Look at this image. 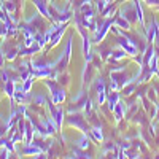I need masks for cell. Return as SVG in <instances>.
<instances>
[{"label": "cell", "mask_w": 159, "mask_h": 159, "mask_svg": "<svg viewBox=\"0 0 159 159\" xmlns=\"http://www.w3.org/2000/svg\"><path fill=\"white\" fill-rule=\"evenodd\" d=\"M107 5H108V3H107V0H97V3H96V10L102 13L105 8H107Z\"/></svg>", "instance_id": "cell-24"}, {"label": "cell", "mask_w": 159, "mask_h": 159, "mask_svg": "<svg viewBox=\"0 0 159 159\" xmlns=\"http://www.w3.org/2000/svg\"><path fill=\"white\" fill-rule=\"evenodd\" d=\"M127 56V52L123 49V48H119V49H116V51H113L111 52V57H110V62H116V61H121V59H124Z\"/></svg>", "instance_id": "cell-17"}, {"label": "cell", "mask_w": 159, "mask_h": 159, "mask_svg": "<svg viewBox=\"0 0 159 159\" xmlns=\"http://www.w3.org/2000/svg\"><path fill=\"white\" fill-rule=\"evenodd\" d=\"M34 2V5H35V8L38 10V13L42 15L43 18H48V19H52V15H51V10H49V7H48V0H32Z\"/></svg>", "instance_id": "cell-7"}, {"label": "cell", "mask_w": 159, "mask_h": 159, "mask_svg": "<svg viewBox=\"0 0 159 159\" xmlns=\"http://www.w3.org/2000/svg\"><path fill=\"white\" fill-rule=\"evenodd\" d=\"M157 37H159V24H157V21L153 18V19H151V24L145 27V40H147L148 43H153Z\"/></svg>", "instance_id": "cell-5"}, {"label": "cell", "mask_w": 159, "mask_h": 159, "mask_svg": "<svg viewBox=\"0 0 159 159\" xmlns=\"http://www.w3.org/2000/svg\"><path fill=\"white\" fill-rule=\"evenodd\" d=\"M119 88H121V86H119L116 81H113V80H111V83H110V91H119Z\"/></svg>", "instance_id": "cell-26"}, {"label": "cell", "mask_w": 159, "mask_h": 159, "mask_svg": "<svg viewBox=\"0 0 159 159\" xmlns=\"http://www.w3.org/2000/svg\"><path fill=\"white\" fill-rule=\"evenodd\" d=\"M65 29H67V22H61L59 29H57V32L54 34V37H52V40H51V42H49V45H48V49H49V48H54V46L59 43V40L62 38V35H64Z\"/></svg>", "instance_id": "cell-8"}, {"label": "cell", "mask_w": 159, "mask_h": 159, "mask_svg": "<svg viewBox=\"0 0 159 159\" xmlns=\"http://www.w3.org/2000/svg\"><path fill=\"white\" fill-rule=\"evenodd\" d=\"M115 2H116V0H115Z\"/></svg>", "instance_id": "cell-32"}, {"label": "cell", "mask_w": 159, "mask_h": 159, "mask_svg": "<svg viewBox=\"0 0 159 159\" xmlns=\"http://www.w3.org/2000/svg\"><path fill=\"white\" fill-rule=\"evenodd\" d=\"M111 24H113V19H110V18H103L102 24H99L97 30L94 32V42H96V43L102 42V40L105 38V35H107L108 30L111 29Z\"/></svg>", "instance_id": "cell-4"}, {"label": "cell", "mask_w": 159, "mask_h": 159, "mask_svg": "<svg viewBox=\"0 0 159 159\" xmlns=\"http://www.w3.org/2000/svg\"><path fill=\"white\" fill-rule=\"evenodd\" d=\"M89 137H86V134H83L80 137V140L76 142V148H81V150H88L89 148Z\"/></svg>", "instance_id": "cell-18"}, {"label": "cell", "mask_w": 159, "mask_h": 159, "mask_svg": "<svg viewBox=\"0 0 159 159\" xmlns=\"http://www.w3.org/2000/svg\"><path fill=\"white\" fill-rule=\"evenodd\" d=\"M5 52L2 51V48H0V67H3V64H5Z\"/></svg>", "instance_id": "cell-27"}, {"label": "cell", "mask_w": 159, "mask_h": 159, "mask_svg": "<svg viewBox=\"0 0 159 159\" xmlns=\"http://www.w3.org/2000/svg\"><path fill=\"white\" fill-rule=\"evenodd\" d=\"M92 76V67H91V62H86L84 64V70H83V81L84 83H89L91 81V78Z\"/></svg>", "instance_id": "cell-19"}, {"label": "cell", "mask_w": 159, "mask_h": 159, "mask_svg": "<svg viewBox=\"0 0 159 159\" xmlns=\"http://www.w3.org/2000/svg\"><path fill=\"white\" fill-rule=\"evenodd\" d=\"M113 24L115 25H118L119 29H124V30H130V22L126 19V18H123V16H115L113 18Z\"/></svg>", "instance_id": "cell-12"}, {"label": "cell", "mask_w": 159, "mask_h": 159, "mask_svg": "<svg viewBox=\"0 0 159 159\" xmlns=\"http://www.w3.org/2000/svg\"><path fill=\"white\" fill-rule=\"evenodd\" d=\"M121 100V97H119V94H118V91H111L110 94L107 96V107H108V110H111L113 111V108L116 107V103Z\"/></svg>", "instance_id": "cell-11"}, {"label": "cell", "mask_w": 159, "mask_h": 159, "mask_svg": "<svg viewBox=\"0 0 159 159\" xmlns=\"http://www.w3.org/2000/svg\"><path fill=\"white\" fill-rule=\"evenodd\" d=\"M135 3V15H137V22L145 27V18H143V8H142V2L140 0H134Z\"/></svg>", "instance_id": "cell-14"}, {"label": "cell", "mask_w": 159, "mask_h": 159, "mask_svg": "<svg viewBox=\"0 0 159 159\" xmlns=\"http://www.w3.org/2000/svg\"><path fill=\"white\" fill-rule=\"evenodd\" d=\"M19 54V48H11L5 52V59L7 61H15V57Z\"/></svg>", "instance_id": "cell-20"}, {"label": "cell", "mask_w": 159, "mask_h": 159, "mask_svg": "<svg viewBox=\"0 0 159 159\" xmlns=\"http://www.w3.org/2000/svg\"><path fill=\"white\" fill-rule=\"evenodd\" d=\"M32 102H34L35 105H45V103H46V97L42 96V94H35L34 99H32Z\"/></svg>", "instance_id": "cell-22"}, {"label": "cell", "mask_w": 159, "mask_h": 159, "mask_svg": "<svg viewBox=\"0 0 159 159\" xmlns=\"http://www.w3.org/2000/svg\"><path fill=\"white\" fill-rule=\"evenodd\" d=\"M121 16L126 18L130 24L137 22V15H135V3H134V0L130 2V5H126L124 8H121Z\"/></svg>", "instance_id": "cell-6"}, {"label": "cell", "mask_w": 159, "mask_h": 159, "mask_svg": "<svg viewBox=\"0 0 159 159\" xmlns=\"http://www.w3.org/2000/svg\"><path fill=\"white\" fill-rule=\"evenodd\" d=\"M118 45H119V48H123V49L127 52V56H135V54H139V48L130 42V38L124 34V30L121 32V35H118Z\"/></svg>", "instance_id": "cell-3"}, {"label": "cell", "mask_w": 159, "mask_h": 159, "mask_svg": "<svg viewBox=\"0 0 159 159\" xmlns=\"http://www.w3.org/2000/svg\"><path fill=\"white\" fill-rule=\"evenodd\" d=\"M134 89H135V84H134V83H129V84H126V86L123 88V91H124V96H130L132 92H134Z\"/></svg>", "instance_id": "cell-23"}, {"label": "cell", "mask_w": 159, "mask_h": 159, "mask_svg": "<svg viewBox=\"0 0 159 159\" xmlns=\"http://www.w3.org/2000/svg\"><path fill=\"white\" fill-rule=\"evenodd\" d=\"M3 92L11 99L13 96H15V92H16V81L15 80H8V81H5V89H3Z\"/></svg>", "instance_id": "cell-15"}, {"label": "cell", "mask_w": 159, "mask_h": 159, "mask_svg": "<svg viewBox=\"0 0 159 159\" xmlns=\"http://www.w3.org/2000/svg\"><path fill=\"white\" fill-rule=\"evenodd\" d=\"M123 2H129V0H123Z\"/></svg>", "instance_id": "cell-31"}, {"label": "cell", "mask_w": 159, "mask_h": 159, "mask_svg": "<svg viewBox=\"0 0 159 159\" xmlns=\"http://www.w3.org/2000/svg\"><path fill=\"white\" fill-rule=\"evenodd\" d=\"M148 99H150L153 103H157V99H156V94H154V88H150V89H148Z\"/></svg>", "instance_id": "cell-25"}, {"label": "cell", "mask_w": 159, "mask_h": 159, "mask_svg": "<svg viewBox=\"0 0 159 159\" xmlns=\"http://www.w3.org/2000/svg\"><path fill=\"white\" fill-rule=\"evenodd\" d=\"M13 99H15V102H18V103H29V102L32 100L30 96H29V92H25V91H22V89H16Z\"/></svg>", "instance_id": "cell-9"}, {"label": "cell", "mask_w": 159, "mask_h": 159, "mask_svg": "<svg viewBox=\"0 0 159 159\" xmlns=\"http://www.w3.org/2000/svg\"><path fill=\"white\" fill-rule=\"evenodd\" d=\"M45 84L49 88V91H51V100L54 102L56 105H59V103H62V102L65 100V97H67V94H65V89L61 88V86H57L56 81H52V78H51V80L46 78Z\"/></svg>", "instance_id": "cell-1"}, {"label": "cell", "mask_w": 159, "mask_h": 159, "mask_svg": "<svg viewBox=\"0 0 159 159\" xmlns=\"http://www.w3.org/2000/svg\"><path fill=\"white\" fill-rule=\"evenodd\" d=\"M115 11H116L115 5H113V3H108L107 8L102 11V16H103V18H111V15H115Z\"/></svg>", "instance_id": "cell-21"}, {"label": "cell", "mask_w": 159, "mask_h": 159, "mask_svg": "<svg viewBox=\"0 0 159 159\" xmlns=\"http://www.w3.org/2000/svg\"><path fill=\"white\" fill-rule=\"evenodd\" d=\"M64 115H65V113H64V110H62V108H59V107L54 110V113L51 115V118L54 119V123H56V126H57V127H61V126H62V123H64Z\"/></svg>", "instance_id": "cell-16"}, {"label": "cell", "mask_w": 159, "mask_h": 159, "mask_svg": "<svg viewBox=\"0 0 159 159\" xmlns=\"http://www.w3.org/2000/svg\"><path fill=\"white\" fill-rule=\"evenodd\" d=\"M156 75H157V78H159V67H157V72H156Z\"/></svg>", "instance_id": "cell-30"}, {"label": "cell", "mask_w": 159, "mask_h": 159, "mask_svg": "<svg viewBox=\"0 0 159 159\" xmlns=\"http://www.w3.org/2000/svg\"><path fill=\"white\" fill-rule=\"evenodd\" d=\"M148 5H159V0H145Z\"/></svg>", "instance_id": "cell-28"}, {"label": "cell", "mask_w": 159, "mask_h": 159, "mask_svg": "<svg viewBox=\"0 0 159 159\" xmlns=\"http://www.w3.org/2000/svg\"><path fill=\"white\" fill-rule=\"evenodd\" d=\"M154 51H156V52H157V54H156V56H159V48H157V49H156V48H154Z\"/></svg>", "instance_id": "cell-29"}, {"label": "cell", "mask_w": 159, "mask_h": 159, "mask_svg": "<svg viewBox=\"0 0 159 159\" xmlns=\"http://www.w3.org/2000/svg\"><path fill=\"white\" fill-rule=\"evenodd\" d=\"M67 123H69V126H72V127H75L78 130H81L83 134H86V132L91 130L89 126H88V123L84 121L83 115H80L78 111L76 113H70V116L67 118Z\"/></svg>", "instance_id": "cell-2"}, {"label": "cell", "mask_w": 159, "mask_h": 159, "mask_svg": "<svg viewBox=\"0 0 159 159\" xmlns=\"http://www.w3.org/2000/svg\"><path fill=\"white\" fill-rule=\"evenodd\" d=\"M124 115H126V103H123L121 100H119V102L116 103V107L113 108V116H115L116 121L119 123V121L124 118Z\"/></svg>", "instance_id": "cell-10"}, {"label": "cell", "mask_w": 159, "mask_h": 159, "mask_svg": "<svg viewBox=\"0 0 159 159\" xmlns=\"http://www.w3.org/2000/svg\"><path fill=\"white\" fill-rule=\"evenodd\" d=\"M89 134H91V137L94 139L96 142H99V143L103 142V134H102V127H100V124H96L94 127H91Z\"/></svg>", "instance_id": "cell-13"}]
</instances>
